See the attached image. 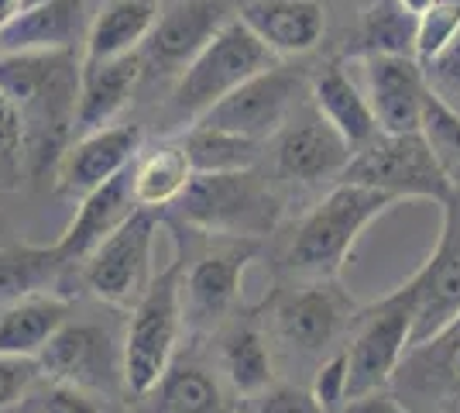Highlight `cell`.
<instances>
[{"label": "cell", "mask_w": 460, "mask_h": 413, "mask_svg": "<svg viewBox=\"0 0 460 413\" xmlns=\"http://www.w3.org/2000/svg\"><path fill=\"white\" fill-rule=\"evenodd\" d=\"M83 59L76 52H0V86L24 124V179L45 183L76 141Z\"/></svg>", "instance_id": "obj_1"}, {"label": "cell", "mask_w": 460, "mask_h": 413, "mask_svg": "<svg viewBox=\"0 0 460 413\" xmlns=\"http://www.w3.org/2000/svg\"><path fill=\"white\" fill-rule=\"evenodd\" d=\"M395 203L399 200L382 190L341 179L296 228L286 269L299 279H337L367 224L388 214Z\"/></svg>", "instance_id": "obj_2"}, {"label": "cell", "mask_w": 460, "mask_h": 413, "mask_svg": "<svg viewBox=\"0 0 460 413\" xmlns=\"http://www.w3.org/2000/svg\"><path fill=\"white\" fill-rule=\"evenodd\" d=\"M420 314V286L409 279L378 303L354 314L350 345H347V400L367 393H382L402 365L405 352L412 348Z\"/></svg>", "instance_id": "obj_3"}, {"label": "cell", "mask_w": 460, "mask_h": 413, "mask_svg": "<svg viewBox=\"0 0 460 413\" xmlns=\"http://www.w3.org/2000/svg\"><path fill=\"white\" fill-rule=\"evenodd\" d=\"M182 273H186V258L175 256L131 307V320L124 331V386L131 403L148 393L172 365L175 345L186 328Z\"/></svg>", "instance_id": "obj_4"}, {"label": "cell", "mask_w": 460, "mask_h": 413, "mask_svg": "<svg viewBox=\"0 0 460 413\" xmlns=\"http://www.w3.org/2000/svg\"><path fill=\"white\" fill-rule=\"evenodd\" d=\"M182 224L217 238H265L279 224L282 197L254 169L192 176L186 193L175 200Z\"/></svg>", "instance_id": "obj_5"}, {"label": "cell", "mask_w": 460, "mask_h": 413, "mask_svg": "<svg viewBox=\"0 0 460 413\" xmlns=\"http://www.w3.org/2000/svg\"><path fill=\"white\" fill-rule=\"evenodd\" d=\"M275 56L254 39L248 24L234 18L217 39L182 69V76L172 83V114L175 121H196L213 111L224 97H230L241 83L258 76L261 69L275 66Z\"/></svg>", "instance_id": "obj_6"}, {"label": "cell", "mask_w": 460, "mask_h": 413, "mask_svg": "<svg viewBox=\"0 0 460 413\" xmlns=\"http://www.w3.org/2000/svg\"><path fill=\"white\" fill-rule=\"evenodd\" d=\"M344 183L382 190L395 200H433V203H450L457 186L450 173L433 156L426 138L416 135H378L367 145H361L344 169ZM337 179V183H341Z\"/></svg>", "instance_id": "obj_7"}, {"label": "cell", "mask_w": 460, "mask_h": 413, "mask_svg": "<svg viewBox=\"0 0 460 413\" xmlns=\"http://www.w3.org/2000/svg\"><path fill=\"white\" fill-rule=\"evenodd\" d=\"M248 0H165L158 24L141 45L145 79H179ZM141 79V83H145Z\"/></svg>", "instance_id": "obj_8"}, {"label": "cell", "mask_w": 460, "mask_h": 413, "mask_svg": "<svg viewBox=\"0 0 460 413\" xmlns=\"http://www.w3.org/2000/svg\"><path fill=\"white\" fill-rule=\"evenodd\" d=\"M45 379L79 386L93 396H128L124 386V337L96 320H73L39 355Z\"/></svg>", "instance_id": "obj_9"}, {"label": "cell", "mask_w": 460, "mask_h": 413, "mask_svg": "<svg viewBox=\"0 0 460 413\" xmlns=\"http://www.w3.org/2000/svg\"><path fill=\"white\" fill-rule=\"evenodd\" d=\"M155 231H158V211L137 207L135 214L79 265L83 286L111 307H135L155 279Z\"/></svg>", "instance_id": "obj_10"}, {"label": "cell", "mask_w": 460, "mask_h": 413, "mask_svg": "<svg viewBox=\"0 0 460 413\" xmlns=\"http://www.w3.org/2000/svg\"><path fill=\"white\" fill-rule=\"evenodd\" d=\"M303 90H306V73L299 66L275 62L258 76H251L248 83H241L230 97L220 100L196 124H210L220 131L244 135L251 141H265L288 124V118L299 107Z\"/></svg>", "instance_id": "obj_11"}, {"label": "cell", "mask_w": 460, "mask_h": 413, "mask_svg": "<svg viewBox=\"0 0 460 413\" xmlns=\"http://www.w3.org/2000/svg\"><path fill=\"white\" fill-rule=\"evenodd\" d=\"M388 393L412 413H460V314L405 352Z\"/></svg>", "instance_id": "obj_12"}, {"label": "cell", "mask_w": 460, "mask_h": 413, "mask_svg": "<svg viewBox=\"0 0 460 413\" xmlns=\"http://www.w3.org/2000/svg\"><path fill=\"white\" fill-rule=\"evenodd\" d=\"M258 256V241L251 238H220L213 248L182 273V314L196 335L213 331L230 314L248 262Z\"/></svg>", "instance_id": "obj_13"}, {"label": "cell", "mask_w": 460, "mask_h": 413, "mask_svg": "<svg viewBox=\"0 0 460 413\" xmlns=\"http://www.w3.org/2000/svg\"><path fill=\"white\" fill-rule=\"evenodd\" d=\"M354 303L337 286V279H303V286L288 290L275 303L279 337L306 355L330 348L347 324H354Z\"/></svg>", "instance_id": "obj_14"}, {"label": "cell", "mask_w": 460, "mask_h": 413, "mask_svg": "<svg viewBox=\"0 0 460 413\" xmlns=\"http://www.w3.org/2000/svg\"><path fill=\"white\" fill-rule=\"evenodd\" d=\"M350 156L354 148L344 141V135L316 107H303L299 118H288V124L279 131L275 166H279V176L316 186L326 179L344 176Z\"/></svg>", "instance_id": "obj_15"}, {"label": "cell", "mask_w": 460, "mask_h": 413, "mask_svg": "<svg viewBox=\"0 0 460 413\" xmlns=\"http://www.w3.org/2000/svg\"><path fill=\"white\" fill-rule=\"evenodd\" d=\"M141 145H145L141 124H111V128H100L93 135L76 138L58 162L56 190L83 200L86 193H93L96 186H103L107 179L131 169Z\"/></svg>", "instance_id": "obj_16"}, {"label": "cell", "mask_w": 460, "mask_h": 413, "mask_svg": "<svg viewBox=\"0 0 460 413\" xmlns=\"http://www.w3.org/2000/svg\"><path fill=\"white\" fill-rule=\"evenodd\" d=\"M412 279L420 286V314L412 335L416 345L460 314V186L454 200L443 203V231L433 256Z\"/></svg>", "instance_id": "obj_17"}, {"label": "cell", "mask_w": 460, "mask_h": 413, "mask_svg": "<svg viewBox=\"0 0 460 413\" xmlns=\"http://www.w3.org/2000/svg\"><path fill=\"white\" fill-rule=\"evenodd\" d=\"M367 103L375 111L378 131L416 135L422 121V100L429 79L416 56H367Z\"/></svg>", "instance_id": "obj_18"}, {"label": "cell", "mask_w": 460, "mask_h": 413, "mask_svg": "<svg viewBox=\"0 0 460 413\" xmlns=\"http://www.w3.org/2000/svg\"><path fill=\"white\" fill-rule=\"evenodd\" d=\"M135 211H137V200H135V190H131V169H124L120 176L107 179L103 186H96L93 193H86V197L79 200L76 217L69 220V228L56 241L66 269L83 265Z\"/></svg>", "instance_id": "obj_19"}, {"label": "cell", "mask_w": 460, "mask_h": 413, "mask_svg": "<svg viewBox=\"0 0 460 413\" xmlns=\"http://www.w3.org/2000/svg\"><path fill=\"white\" fill-rule=\"evenodd\" d=\"M237 18L275 59L306 56L326 31V7L320 0H248Z\"/></svg>", "instance_id": "obj_20"}, {"label": "cell", "mask_w": 460, "mask_h": 413, "mask_svg": "<svg viewBox=\"0 0 460 413\" xmlns=\"http://www.w3.org/2000/svg\"><path fill=\"white\" fill-rule=\"evenodd\" d=\"M145 79L141 52L120 56L111 62L83 66L79 79V107H76V138L93 135L100 128H111L114 118L131 103L135 90Z\"/></svg>", "instance_id": "obj_21"}, {"label": "cell", "mask_w": 460, "mask_h": 413, "mask_svg": "<svg viewBox=\"0 0 460 413\" xmlns=\"http://www.w3.org/2000/svg\"><path fill=\"white\" fill-rule=\"evenodd\" d=\"M162 0H103L83 39V66L111 62L141 52L158 24Z\"/></svg>", "instance_id": "obj_22"}, {"label": "cell", "mask_w": 460, "mask_h": 413, "mask_svg": "<svg viewBox=\"0 0 460 413\" xmlns=\"http://www.w3.org/2000/svg\"><path fill=\"white\" fill-rule=\"evenodd\" d=\"M86 28L83 0H41L0 31V52H76Z\"/></svg>", "instance_id": "obj_23"}, {"label": "cell", "mask_w": 460, "mask_h": 413, "mask_svg": "<svg viewBox=\"0 0 460 413\" xmlns=\"http://www.w3.org/2000/svg\"><path fill=\"white\" fill-rule=\"evenodd\" d=\"M309 97H313V107L344 135V141L354 152L378 135V121L367 103V94H361V86L347 76L341 62H326L313 76Z\"/></svg>", "instance_id": "obj_24"}, {"label": "cell", "mask_w": 460, "mask_h": 413, "mask_svg": "<svg viewBox=\"0 0 460 413\" xmlns=\"http://www.w3.org/2000/svg\"><path fill=\"white\" fill-rule=\"evenodd\" d=\"M73 303L56 293L24 296L0 310V352L39 358L45 345L69 324Z\"/></svg>", "instance_id": "obj_25"}, {"label": "cell", "mask_w": 460, "mask_h": 413, "mask_svg": "<svg viewBox=\"0 0 460 413\" xmlns=\"http://www.w3.org/2000/svg\"><path fill=\"white\" fill-rule=\"evenodd\" d=\"M145 413H224V390L199 358H172L165 375L141 396Z\"/></svg>", "instance_id": "obj_26"}, {"label": "cell", "mask_w": 460, "mask_h": 413, "mask_svg": "<svg viewBox=\"0 0 460 413\" xmlns=\"http://www.w3.org/2000/svg\"><path fill=\"white\" fill-rule=\"evenodd\" d=\"M190 156L182 148V141H158L148 152H137L135 166H131V190H135L137 207L145 211H162V207H175V200L186 193L192 183Z\"/></svg>", "instance_id": "obj_27"}, {"label": "cell", "mask_w": 460, "mask_h": 413, "mask_svg": "<svg viewBox=\"0 0 460 413\" xmlns=\"http://www.w3.org/2000/svg\"><path fill=\"white\" fill-rule=\"evenodd\" d=\"M69 273L56 245H7L0 248V310L24 296L45 293Z\"/></svg>", "instance_id": "obj_28"}, {"label": "cell", "mask_w": 460, "mask_h": 413, "mask_svg": "<svg viewBox=\"0 0 460 413\" xmlns=\"http://www.w3.org/2000/svg\"><path fill=\"white\" fill-rule=\"evenodd\" d=\"M220 369L230 386L244 396H258L271 386V352L254 320L234 324L220 341Z\"/></svg>", "instance_id": "obj_29"}, {"label": "cell", "mask_w": 460, "mask_h": 413, "mask_svg": "<svg viewBox=\"0 0 460 413\" xmlns=\"http://www.w3.org/2000/svg\"><path fill=\"white\" fill-rule=\"evenodd\" d=\"M190 166L196 176H213V173H241L254 169V162L261 156V141H251L234 131H220L210 124H192L186 135L179 138Z\"/></svg>", "instance_id": "obj_30"}, {"label": "cell", "mask_w": 460, "mask_h": 413, "mask_svg": "<svg viewBox=\"0 0 460 413\" xmlns=\"http://www.w3.org/2000/svg\"><path fill=\"white\" fill-rule=\"evenodd\" d=\"M416 24L399 0H378L358 24V56H416Z\"/></svg>", "instance_id": "obj_31"}, {"label": "cell", "mask_w": 460, "mask_h": 413, "mask_svg": "<svg viewBox=\"0 0 460 413\" xmlns=\"http://www.w3.org/2000/svg\"><path fill=\"white\" fill-rule=\"evenodd\" d=\"M420 135L433 148V156L440 158V166L450 173L454 186H460V111L429 86V94L422 100V121Z\"/></svg>", "instance_id": "obj_32"}, {"label": "cell", "mask_w": 460, "mask_h": 413, "mask_svg": "<svg viewBox=\"0 0 460 413\" xmlns=\"http://www.w3.org/2000/svg\"><path fill=\"white\" fill-rule=\"evenodd\" d=\"M460 39V0H443L416 24V59L429 66Z\"/></svg>", "instance_id": "obj_33"}, {"label": "cell", "mask_w": 460, "mask_h": 413, "mask_svg": "<svg viewBox=\"0 0 460 413\" xmlns=\"http://www.w3.org/2000/svg\"><path fill=\"white\" fill-rule=\"evenodd\" d=\"M21 413H103V407H100V396L86 393L79 386L45 379L24 396Z\"/></svg>", "instance_id": "obj_34"}, {"label": "cell", "mask_w": 460, "mask_h": 413, "mask_svg": "<svg viewBox=\"0 0 460 413\" xmlns=\"http://www.w3.org/2000/svg\"><path fill=\"white\" fill-rule=\"evenodd\" d=\"M41 365L39 358H21V355H4L0 352V413L21 407L24 396L39 386Z\"/></svg>", "instance_id": "obj_35"}, {"label": "cell", "mask_w": 460, "mask_h": 413, "mask_svg": "<svg viewBox=\"0 0 460 413\" xmlns=\"http://www.w3.org/2000/svg\"><path fill=\"white\" fill-rule=\"evenodd\" d=\"M0 169L14 179L24 176V124L4 86H0Z\"/></svg>", "instance_id": "obj_36"}, {"label": "cell", "mask_w": 460, "mask_h": 413, "mask_svg": "<svg viewBox=\"0 0 460 413\" xmlns=\"http://www.w3.org/2000/svg\"><path fill=\"white\" fill-rule=\"evenodd\" d=\"M313 396L323 407V413H341L347 403V352H337L330 362L320 365L313 379Z\"/></svg>", "instance_id": "obj_37"}, {"label": "cell", "mask_w": 460, "mask_h": 413, "mask_svg": "<svg viewBox=\"0 0 460 413\" xmlns=\"http://www.w3.org/2000/svg\"><path fill=\"white\" fill-rule=\"evenodd\" d=\"M426 69V79L429 86L440 94L447 103H460V39L443 52L440 59H433Z\"/></svg>", "instance_id": "obj_38"}, {"label": "cell", "mask_w": 460, "mask_h": 413, "mask_svg": "<svg viewBox=\"0 0 460 413\" xmlns=\"http://www.w3.org/2000/svg\"><path fill=\"white\" fill-rule=\"evenodd\" d=\"M258 413H323V407L316 403L313 390H303V386H269L261 393Z\"/></svg>", "instance_id": "obj_39"}, {"label": "cell", "mask_w": 460, "mask_h": 413, "mask_svg": "<svg viewBox=\"0 0 460 413\" xmlns=\"http://www.w3.org/2000/svg\"><path fill=\"white\" fill-rule=\"evenodd\" d=\"M341 413H412V410L402 407L388 390H382V393H367V396H358V400H347Z\"/></svg>", "instance_id": "obj_40"}, {"label": "cell", "mask_w": 460, "mask_h": 413, "mask_svg": "<svg viewBox=\"0 0 460 413\" xmlns=\"http://www.w3.org/2000/svg\"><path fill=\"white\" fill-rule=\"evenodd\" d=\"M41 0H0V31L11 24V21H18L28 7H35Z\"/></svg>", "instance_id": "obj_41"}, {"label": "cell", "mask_w": 460, "mask_h": 413, "mask_svg": "<svg viewBox=\"0 0 460 413\" xmlns=\"http://www.w3.org/2000/svg\"><path fill=\"white\" fill-rule=\"evenodd\" d=\"M399 4H402L412 18H422L426 11H433V7H437V4H443V0H399Z\"/></svg>", "instance_id": "obj_42"}, {"label": "cell", "mask_w": 460, "mask_h": 413, "mask_svg": "<svg viewBox=\"0 0 460 413\" xmlns=\"http://www.w3.org/2000/svg\"><path fill=\"white\" fill-rule=\"evenodd\" d=\"M224 413H234V410H224Z\"/></svg>", "instance_id": "obj_43"}]
</instances>
